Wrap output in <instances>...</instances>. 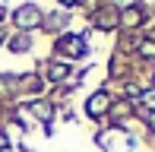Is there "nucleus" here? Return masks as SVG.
I'll return each instance as SVG.
<instances>
[{
  "instance_id": "f257e3e1",
  "label": "nucleus",
  "mask_w": 155,
  "mask_h": 152,
  "mask_svg": "<svg viewBox=\"0 0 155 152\" xmlns=\"http://www.w3.org/2000/svg\"><path fill=\"white\" fill-rule=\"evenodd\" d=\"M16 22L22 25V29H32V25L41 22V16H38L35 6H19V10H16Z\"/></svg>"
},
{
  "instance_id": "f03ea898",
  "label": "nucleus",
  "mask_w": 155,
  "mask_h": 152,
  "mask_svg": "<svg viewBox=\"0 0 155 152\" xmlns=\"http://www.w3.org/2000/svg\"><path fill=\"white\" fill-rule=\"evenodd\" d=\"M108 101H111V98H108V92H95L92 98H89L86 111L92 114V117H101V114H104V108H108Z\"/></svg>"
},
{
  "instance_id": "7ed1b4c3",
  "label": "nucleus",
  "mask_w": 155,
  "mask_h": 152,
  "mask_svg": "<svg viewBox=\"0 0 155 152\" xmlns=\"http://www.w3.org/2000/svg\"><path fill=\"white\" fill-rule=\"evenodd\" d=\"M57 48H60L63 54H82V51H86V45H82V41L76 38V35H67V38H60V41H57Z\"/></svg>"
},
{
  "instance_id": "20e7f679",
  "label": "nucleus",
  "mask_w": 155,
  "mask_h": 152,
  "mask_svg": "<svg viewBox=\"0 0 155 152\" xmlns=\"http://www.w3.org/2000/svg\"><path fill=\"white\" fill-rule=\"evenodd\" d=\"M67 73H70L67 64H51V67H48V76H51V79H63Z\"/></svg>"
},
{
  "instance_id": "39448f33",
  "label": "nucleus",
  "mask_w": 155,
  "mask_h": 152,
  "mask_svg": "<svg viewBox=\"0 0 155 152\" xmlns=\"http://www.w3.org/2000/svg\"><path fill=\"white\" fill-rule=\"evenodd\" d=\"M139 54H143V57H155V41H143V45H139Z\"/></svg>"
},
{
  "instance_id": "423d86ee",
  "label": "nucleus",
  "mask_w": 155,
  "mask_h": 152,
  "mask_svg": "<svg viewBox=\"0 0 155 152\" xmlns=\"http://www.w3.org/2000/svg\"><path fill=\"white\" fill-rule=\"evenodd\" d=\"M32 111L38 114L41 121H48V117H51V108H48V105H32Z\"/></svg>"
},
{
  "instance_id": "0eeeda50",
  "label": "nucleus",
  "mask_w": 155,
  "mask_h": 152,
  "mask_svg": "<svg viewBox=\"0 0 155 152\" xmlns=\"http://www.w3.org/2000/svg\"><path fill=\"white\" fill-rule=\"evenodd\" d=\"M10 48H13V51H25V48H29V38H22V35H19V38L13 41Z\"/></svg>"
},
{
  "instance_id": "6e6552de",
  "label": "nucleus",
  "mask_w": 155,
  "mask_h": 152,
  "mask_svg": "<svg viewBox=\"0 0 155 152\" xmlns=\"http://www.w3.org/2000/svg\"><path fill=\"white\" fill-rule=\"evenodd\" d=\"M146 121H149V127L155 130V111H146Z\"/></svg>"
},
{
  "instance_id": "1a4fd4ad",
  "label": "nucleus",
  "mask_w": 155,
  "mask_h": 152,
  "mask_svg": "<svg viewBox=\"0 0 155 152\" xmlns=\"http://www.w3.org/2000/svg\"><path fill=\"white\" fill-rule=\"evenodd\" d=\"M0 149H6V136L3 133H0Z\"/></svg>"
},
{
  "instance_id": "9d476101",
  "label": "nucleus",
  "mask_w": 155,
  "mask_h": 152,
  "mask_svg": "<svg viewBox=\"0 0 155 152\" xmlns=\"http://www.w3.org/2000/svg\"><path fill=\"white\" fill-rule=\"evenodd\" d=\"M63 3H76V0H63Z\"/></svg>"
},
{
  "instance_id": "9b49d317",
  "label": "nucleus",
  "mask_w": 155,
  "mask_h": 152,
  "mask_svg": "<svg viewBox=\"0 0 155 152\" xmlns=\"http://www.w3.org/2000/svg\"><path fill=\"white\" fill-rule=\"evenodd\" d=\"M0 19H3V6H0Z\"/></svg>"
}]
</instances>
